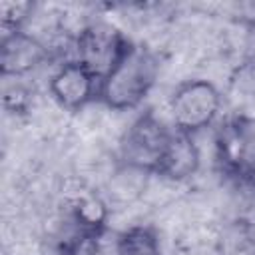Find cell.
I'll return each mask as SVG.
<instances>
[{
    "label": "cell",
    "instance_id": "4",
    "mask_svg": "<svg viewBox=\"0 0 255 255\" xmlns=\"http://www.w3.org/2000/svg\"><path fill=\"white\" fill-rule=\"evenodd\" d=\"M133 42L108 22H90L72 40L74 60L82 62L100 80L128 54Z\"/></svg>",
    "mask_w": 255,
    "mask_h": 255
},
{
    "label": "cell",
    "instance_id": "3",
    "mask_svg": "<svg viewBox=\"0 0 255 255\" xmlns=\"http://www.w3.org/2000/svg\"><path fill=\"white\" fill-rule=\"evenodd\" d=\"M173 131L175 129L159 120L151 110L141 112L120 139V163L153 175Z\"/></svg>",
    "mask_w": 255,
    "mask_h": 255
},
{
    "label": "cell",
    "instance_id": "1",
    "mask_svg": "<svg viewBox=\"0 0 255 255\" xmlns=\"http://www.w3.org/2000/svg\"><path fill=\"white\" fill-rule=\"evenodd\" d=\"M157 80V60L143 48L133 44L128 54L102 78L100 102L114 112H129L143 104Z\"/></svg>",
    "mask_w": 255,
    "mask_h": 255
},
{
    "label": "cell",
    "instance_id": "9",
    "mask_svg": "<svg viewBox=\"0 0 255 255\" xmlns=\"http://www.w3.org/2000/svg\"><path fill=\"white\" fill-rule=\"evenodd\" d=\"M116 255H161L159 235L151 225H129L118 231Z\"/></svg>",
    "mask_w": 255,
    "mask_h": 255
},
{
    "label": "cell",
    "instance_id": "11",
    "mask_svg": "<svg viewBox=\"0 0 255 255\" xmlns=\"http://www.w3.org/2000/svg\"><path fill=\"white\" fill-rule=\"evenodd\" d=\"M241 179H243L249 187H253V189H255V151L251 153V157H249V161H247L245 169L241 171Z\"/></svg>",
    "mask_w": 255,
    "mask_h": 255
},
{
    "label": "cell",
    "instance_id": "8",
    "mask_svg": "<svg viewBox=\"0 0 255 255\" xmlns=\"http://www.w3.org/2000/svg\"><path fill=\"white\" fill-rule=\"evenodd\" d=\"M199 165H201V155H199L193 135L173 131V135L167 143V149H165V153L157 165V171L153 175L167 179L171 183H181V181L189 179L191 175H195Z\"/></svg>",
    "mask_w": 255,
    "mask_h": 255
},
{
    "label": "cell",
    "instance_id": "10",
    "mask_svg": "<svg viewBox=\"0 0 255 255\" xmlns=\"http://www.w3.org/2000/svg\"><path fill=\"white\" fill-rule=\"evenodd\" d=\"M34 14L32 2H2L0 16H2V34L24 30L26 22Z\"/></svg>",
    "mask_w": 255,
    "mask_h": 255
},
{
    "label": "cell",
    "instance_id": "6",
    "mask_svg": "<svg viewBox=\"0 0 255 255\" xmlns=\"http://www.w3.org/2000/svg\"><path fill=\"white\" fill-rule=\"evenodd\" d=\"M52 58L50 46L32 32L18 30L2 34L0 72L2 78H26Z\"/></svg>",
    "mask_w": 255,
    "mask_h": 255
},
{
    "label": "cell",
    "instance_id": "7",
    "mask_svg": "<svg viewBox=\"0 0 255 255\" xmlns=\"http://www.w3.org/2000/svg\"><path fill=\"white\" fill-rule=\"evenodd\" d=\"M221 94L231 122L255 126V58H245L231 68Z\"/></svg>",
    "mask_w": 255,
    "mask_h": 255
},
{
    "label": "cell",
    "instance_id": "2",
    "mask_svg": "<svg viewBox=\"0 0 255 255\" xmlns=\"http://www.w3.org/2000/svg\"><path fill=\"white\" fill-rule=\"evenodd\" d=\"M223 108L221 90L205 80L191 78L175 86L169 98V118L175 131L193 135L211 128Z\"/></svg>",
    "mask_w": 255,
    "mask_h": 255
},
{
    "label": "cell",
    "instance_id": "5",
    "mask_svg": "<svg viewBox=\"0 0 255 255\" xmlns=\"http://www.w3.org/2000/svg\"><path fill=\"white\" fill-rule=\"evenodd\" d=\"M102 80L82 62L62 60L48 78V92L52 100L66 112H82L94 102H100Z\"/></svg>",
    "mask_w": 255,
    "mask_h": 255
}]
</instances>
